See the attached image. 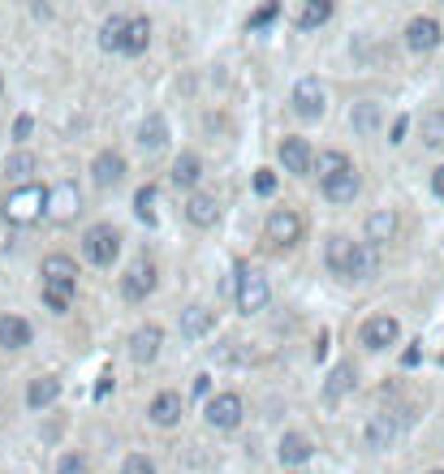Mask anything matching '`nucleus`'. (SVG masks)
Instances as JSON below:
<instances>
[{
  "mask_svg": "<svg viewBox=\"0 0 444 474\" xmlns=\"http://www.w3.org/2000/svg\"><path fill=\"white\" fill-rule=\"evenodd\" d=\"M43 207H48V190L27 181V186H18V190L4 199V220H9V225H34V220L43 216Z\"/></svg>",
  "mask_w": 444,
  "mask_h": 474,
  "instance_id": "nucleus-1",
  "label": "nucleus"
},
{
  "mask_svg": "<svg viewBox=\"0 0 444 474\" xmlns=\"http://www.w3.org/2000/svg\"><path fill=\"white\" fill-rule=\"evenodd\" d=\"M82 255H87V264H96V268L117 264V255H121V237H117V229H112V225L87 229V237H82Z\"/></svg>",
  "mask_w": 444,
  "mask_h": 474,
  "instance_id": "nucleus-2",
  "label": "nucleus"
},
{
  "mask_svg": "<svg viewBox=\"0 0 444 474\" xmlns=\"http://www.w3.org/2000/svg\"><path fill=\"white\" fill-rule=\"evenodd\" d=\"M78 211H82V195H78V186H73V181H61L57 190H48V207H43V216H48V220L69 225Z\"/></svg>",
  "mask_w": 444,
  "mask_h": 474,
  "instance_id": "nucleus-3",
  "label": "nucleus"
},
{
  "mask_svg": "<svg viewBox=\"0 0 444 474\" xmlns=\"http://www.w3.org/2000/svg\"><path fill=\"white\" fill-rule=\"evenodd\" d=\"M268 276H259V271H241L238 276V310L241 315H259L264 306H268Z\"/></svg>",
  "mask_w": 444,
  "mask_h": 474,
  "instance_id": "nucleus-4",
  "label": "nucleus"
},
{
  "mask_svg": "<svg viewBox=\"0 0 444 474\" xmlns=\"http://www.w3.org/2000/svg\"><path fill=\"white\" fill-rule=\"evenodd\" d=\"M406 427H410V414H406V409H397V414H376V418L367 423V444H371V448H388Z\"/></svg>",
  "mask_w": 444,
  "mask_h": 474,
  "instance_id": "nucleus-5",
  "label": "nucleus"
},
{
  "mask_svg": "<svg viewBox=\"0 0 444 474\" xmlns=\"http://www.w3.org/2000/svg\"><path fill=\"white\" fill-rule=\"evenodd\" d=\"M207 423L216 427V432H233L241 423V397L238 393H216L211 401H207Z\"/></svg>",
  "mask_w": 444,
  "mask_h": 474,
  "instance_id": "nucleus-6",
  "label": "nucleus"
},
{
  "mask_svg": "<svg viewBox=\"0 0 444 474\" xmlns=\"http://www.w3.org/2000/svg\"><path fill=\"white\" fill-rule=\"evenodd\" d=\"M264 233H268V241H276V246H294V241L302 237V216H298V211H272L268 225H264Z\"/></svg>",
  "mask_w": 444,
  "mask_h": 474,
  "instance_id": "nucleus-7",
  "label": "nucleus"
},
{
  "mask_svg": "<svg viewBox=\"0 0 444 474\" xmlns=\"http://www.w3.org/2000/svg\"><path fill=\"white\" fill-rule=\"evenodd\" d=\"M151 289H156V264H151V259H138L134 268L126 271V280H121V294H126L130 302H142Z\"/></svg>",
  "mask_w": 444,
  "mask_h": 474,
  "instance_id": "nucleus-8",
  "label": "nucleus"
},
{
  "mask_svg": "<svg viewBox=\"0 0 444 474\" xmlns=\"http://www.w3.org/2000/svg\"><path fill=\"white\" fill-rule=\"evenodd\" d=\"M294 108H298V117H324V87H319V78H302L298 87H294Z\"/></svg>",
  "mask_w": 444,
  "mask_h": 474,
  "instance_id": "nucleus-9",
  "label": "nucleus"
},
{
  "mask_svg": "<svg viewBox=\"0 0 444 474\" xmlns=\"http://www.w3.org/2000/svg\"><path fill=\"white\" fill-rule=\"evenodd\" d=\"M397 333H402V328H397L393 315H371V319L363 324V345H367V349H388V345L397 340Z\"/></svg>",
  "mask_w": 444,
  "mask_h": 474,
  "instance_id": "nucleus-10",
  "label": "nucleus"
},
{
  "mask_svg": "<svg viewBox=\"0 0 444 474\" xmlns=\"http://www.w3.org/2000/svg\"><path fill=\"white\" fill-rule=\"evenodd\" d=\"M160 345H165V333H160L156 324H147V328L130 333V358H134V363H156Z\"/></svg>",
  "mask_w": 444,
  "mask_h": 474,
  "instance_id": "nucleus-11",
  "label": "nucleus"
},
{
  "mask_svg": "<svg viewBox=\"0 0 444 474\" xmlns=\"http://www.w3.org/2000/svg\"><path fill=\"white\" fill-rule=\"evenodd\" d=\"M280 164H285L289 172H298V177H302V172H310V164H315V151H310L307 138H285V142H280Z\"/></svg>",
  "mask_w": 444,
  "mask_h": 474,
  "instance_id": "nucleus-12",
  "label": "nucleus"
},
{
  "mask_svg": "<svg viewBox=\"0 0 444 474\" xmlns=\"http://www.w3.org/2000/svg\"><path fill=\"white\" fill-rule=\"evenodd\" d=\"M436 43H440V22H436V18H414L410 27H406V48L432 52Z\"/></svg>",
  "mask_w": 444,
  "mask_h": 474,
  "instance_id": "nucleus-13",
  "label": "nucleus"
},
{
  "mask_svg": "<svg viewBox=\"0 0 444 474\" xmlns=\"http://www.w3.org/2000/svg\"><path fill=\"white\" fill-rule=\"evenodd\" d=\"M31 324L22 315H0V345L4 349H27L31 345Z\"/></svg>",
  "mask_w": 444,
  "mask_h": 474,
  "instance_id": "nucleus-14",
  "label": "nucleus"
},
{
  "mask_svg": "<svg viewBox=\"0 0 444 474\" xmlns=\"http://www.w3.org/2000/svg\"><path fill=\"white\" fill-rule=\"evenodd\" d=\"M354 195H358V172L354 169H345V172H337V177H328L324 181V199L328 203H354Z\"/></svg>",
  "mask_w": 444,
  "mask_h": 474,
  "instance_id": "nucleus-15",
  "label": "nucleus"
},
{
  "mask_svg": "<svg viewBox=\"0 0 444 474\" xmlns=\"http://www.w3.org/2000/svg\"><path fill=\"white\" fill-rule=\"evenodd\" d=\"M147 43H151V22L134 13V18H126V39H121V52L126 57H138V52H147Z\"/></svg>",
  "mask_w": 444,
  "mask_h": 474,
  "instance_id": "nucleus-16",
  "label": "nucleus"
},
{
  "mask_svg": "<svg viewBox=\"0 0 444 474\" xmlns=\"http://www.w3.org/2000/svg\"><path fill=\"white\" fill-rule=\"evenodd\" d=\"M186 220L199 225V229H211V225L220 220V199H216V195H195V199L186 203Z\"/></svg>",
  "mask_w": 444,
  "mask_h": 474,
  "instance_id": "nucleus-17",
  "label": "nucleus"
},
{
  "mask_svg": "<svg viewBox=\"0 0 444 474\" xmlns=\"http://www.w3.org/2000/svg\"><path fill=\"white\" fill-rule=\"evenodd\" d=\"M151 423L156 427H177L181 423V397L177 393H156V401H151Z\"/></svg>",
  "mask_w": 444,
  "mask_h": 474,
  "instance_id": "nucleus-18",
  "label": "nucleus"
},
{
  "mask_svg": "<svg viewBox=\"0 0 444 474\" xmlns=\"http://www.w3.org/2000/svg\"><path fill=\"white\" fill-rule=\"evenodd\" d=\"M121 172H126V160H121V151H100V156H96V164H91V177H96V186H117V181H121Z\"/></svg>",
  "mask_w": 444,
  "mask_h": 474,
  "instance_id": "nucleus-19",
  "label": "nucleus"
},
{
  "mask_svg": "<svg viewBox=\"0 0 444 474\" xmlns=\"http://www.w3.org/2000/svg\"><path fill=\"white\" fill-rule=\"evenodd\" d=\"M354 246H358V241H349V237H333V241H328V255H324V259H328V271H333V276H345V280H349Z\"/></svg>",
  "mask_w": 444,
  "mask_h": 474,
  "instance_id": "nucleus-20",
  "label": "nucleus"
},
{
  "mask_svg": "<svg viewBox=\"0 0 444 474\" xmlns=\"http://www.w3.org/2000/svg\"><path fill=\"white\" fill-rule=\"evenodd\" d=\"M57 397H61V379H57V375H39V379H31V388H27V406L31 409L52 406Z\"/></svg>",
  "mask_w": 444,
  "mask_h": 474,
  "instance_id": "nucleus-21",
  "label": "nucleus"
},
{
  "mask_svg": "<svg viewBox=\"0 0 444 474\" xmlns=\"http://www.w3.org/2000/svg\"><path fill=\"white\" fill-rule=\"evenodd\" d=\"M43 280L48 285H78V264L69 255H48L43 259Z\"/></svg>",
  "mask_w": 444,
  "mask_h": 474,
  "instance_id": "nucleus-22",
  "label": "nucleus"
},
{
  "mask_svg": "<svg viewBox=\"0 0 444 474\" xmlns=\"http://www.w3.org/2000/svg\"><path fill=\"white\" fill-rule=\"evenodd\" d=\"M138 142H142L147 151H156V147L169 142V121H165V112H151V117L138 126Z\"/></svg>",
  "mask_w": 444,
  "mask_h": 474,
  "instance_id": "nucleus-23",
  "label": "nucleus"
},
{
  "mask_svg": "<svg viewBox=\"0 0 444 474\" xmlns=\"http://www.w3.org/2000/svg\"><path fill=\"white\" fill-rule=\"evenodd\" d=\"M354 363H337L333 367V375H328V384H324V401H341L345 393L354 388Z\"/></svg>",
  "mask_w": 444,
  "mask_h": 474,
  "instance_id": "nucleus-24",
  "label": "nucleus"
},
{
  "mask_svg": "<svg viewBox=\"0 0 444 474\" xmlns=\"http://www.w3.org/2000/svg\"><path fill=\"white\" fill-rule=\"evenodd\" d=\"M211 333V310H203V306H186L181 310V337L186 340H199Z\"/></svg>",
  "mask_w": 444,
  "mask_h": 474,
  "instance_id": "nucleus-25",
  "label": "nucleus"
},
{
  "mask_svg": "<svg viewBox=\"0 0 444 474\" xmlns=\"http://www.w3.org/2000/svg\"><path fill=\"white\" fill-rule=\"evenodd\" d=\"M397 225H402V220H397V211H388V207H384V211H371V216H367V237H371V241H393V237H397Z\"/></svg>",
  "mask_w": 444,
  "mask_h": 474,
  "instance_id": "nucleus-26",
  "label": "nucleus"
},
{
  "mask_svg": "<svg viewBox=\"0 0 444 474\" xmlns=\"http://www.w3.org/2000/svg\"><path fill=\"white\" fill-rule=\"evenodd\" d=\"M199 177H203V160H199L195 151L177 156V164H172V181H177V186H199Z\"/></svg>",
  "mask_w": 444,
  "mask_h": 474,
  "instance_id": "nucleus-27",
  "label": "nucleus"
},
{
  "mask_svg": "<svg viewBox=\"0 0 444 474\" xmlns=\"http://www.w3.org/2000/svg\"><path fill=\"white\" fill-rule=\"evenodd\" d=\"M121 39H126V13H112L100 27V48L103 52H121Z\"/></svg>",
  "mask_w": 444,
  "mask_h": 474,
  "instance_id": "nucleus-28",
  "label": "nucleus"
},
{
  "mask_svg": "<svg viewBox=\"0 0 444 474\" xmlns=\"http://www.w3.org/2000/svg\"><path fill=\"white\" fill-rule=\"evenodd\" d=\"M307 457H310V440H307V436L289 432V436L280 440V462H285V466H298V462H307Z\"/></svg>",
  "mask_w": 444,
  "mask_h": 474,
  "instance_id": "nucleus-29",
  "label": "nucleus"
},
{
  "mask_svg": "<svg viewBox=\"0 0 444 474\" xmlns=\"http://www.w3.org/2000/svg\"><path fill=\"white\" fill-rule=\"evenodd\" d=\"M345 169H349V156H345V151H319L315 164H310V172H319L324 181L337 177V172H345Z\"/></svg>",
  "mask_w": 444,
  "mask_h": 474,
  "instance_id": "nucleus-30",
  "label": "nucleus"
},
{
  "mask_svg": "<svg viewBox=\"0 0 444 474\" xmlns=\"http://www.w3.org/2000/svg\"><path fill=\"white\" fill-rule=\"evenodd\" d=\"M328 18H333V0H307L302 13H298V27L310 31V27H319V22H328Z\"/></svg>",
  "mask_w": 444,
  "mask_h": 474,
  "instance_id": "nucleus-31",
  "label": "nucleus"
},
{
  "mask_svg": "<svg viewBox=\"0 0 444 474\" xmlns=\"http://www.w3.org/2000/svg\"><path fill=\"white\" fill-rule=\"evenodd\" d=\"M69 302H73V285H48V280H43V306H48V310L65 315Z\"/></svg>",
  "mask_w": 444,
  "mask_h": 474,
  "instance_id": "nucleus-32",
  "label": "nucleus"
},
{
  "mask_svg": "<svg viewBox=\"0 0 444 474\" xmlns=\"http://www.w3.org/2000/svg\"><path fill=\"white\" fill-rule=\"evenodd\" d=\"M376 126H379V103H371V100L354 103V130H358V134H376Z\"/></svg>",
  "mask_w": 444,
  "mask_h": 474,
  "instance_id": "nucleus-33",
  "label": "nucleus"
},
{
  "mask_svg": "<svg viewBox=\"0 0 444 474\" xmlns=\"http://www.w3.org/2000/svg\"><path fill=\"white\" fill-rule=\"evenodd\" d=\"M31 172H34L31 151H13V156L4 160V177H13V181H31Z\"/></svg>",
  "mask_w": 444,
  "mask_h": 474,
  "instance_id": "nucleus-34",
  "label": "nucleus"
},
{
  "mask_svg": "<svg viewBox=\"0 0 444 474\" xmlns=\"http://www.w3.org/2000/svg\"><path fill=\"white\" fill-rule=\"evenodd\" d=\"M376 271V250L371 246H354V264H349V280H367Z\"/></svg>",
  "mask_w": 444,
  "mask_h": 474,
  "instance_id": "nucleus-35",
  "label": "nucleus"
},
{
  "mask_svg": "<svg viewBox=\"0 0 444 474\" xmlns=\"http://www.w3.org/2000/svg\"><path fill=\"white\" fill-rule=\"evenodd\" d=\"M423 142H427V147H444V112L440 108H432V112L423 117Z\"/></svg>",
  "mask_w": 444,
  "mask_h": 474,
  "instance_id": "nucleus-36",
  "label": "nucleus"
},
{
  "mask_svg": "<svg viewBox=\"0 0 444 474\" xmlns=\"http://www.w3.org/2000/svg\"><path fill=\"white\" fill-rule=\"evenodd\" d=\"M134 211H138L142 225H156V186H142V190H138Z\"/></svg>",
  "mask_w": 444,
  "mask_h": 474,
  "instance_id": "nucleus-37",
  "label": "nucleus"
},
{
  "mask_svg": "<svg viewBox=\"0 0 444 474\" xmlns=\"http://www.w3.org/2000/svg\"><path fill=\"white\" fill-rule=\"evenodd\" d=\"M276 18H280V4H259V9H255V13H250V31H264V27H272Z\"/></svg>",
  "mask_w": 444,
  "mask_h": 474,
  "instance_id": "nucleus-38",
  "label": "nucleus"
},
{
  "mask_svg": "<svg viewBox=\"0 0 444 474\" xmlns=\"http://www.w3.org/2000/svg\"><path fill=\"white\" fill-rule=\"evenodd\" d=\"M121 474H156V466H151V457H142V453H130V457L121 462Z\"/></svg>",
  "mask_w": 444,
  "mask_h": 474,
  "instance_id": "nucleus-39",
  "label": "nucleus"
},
{
  "mask_svg": "<svg viewBox=\"0 0 444 474\" xmlns=\"http://www.w3.org/2000/svg\"><path fill=\"white\" fill-rule=\"evenodd\" d=\"M57 474H87V457H82V453H65V457L57 462Z\"/></svg>",
  "mask_w": 444,
  "mask_h": 474,
  "instance_id": "nucleus-40",
  "label": "nucleus"
},
{
  "mask_svg": "<svg viewBox=\"0 0 444 474\" xmlns=\"http://www.w3.org/2000/svg\"><path fill=\"white\" fill-rule=\"evenodd\" d=\"M255 195L272 199V195H276V172H268V169H259V172H255Z\"/></svg>",
  "mask_w": 444,
  "mask_h": 474,
  "instance_id": "nucleus-41",
  "label": "nucleus"
},
{
  "mask_svg": "<svg viewBox=\"0 0 444 474\" xmlns=\"http://www.w3.org/2000/svg\"><path fill=\"white\" fill-rule=\"evenodd\" d=\"M31 130H34V117H27V112H22V117L13 121V138H18V142H27V138H31Z\"/></svg>",
  "mask_w": 444,
  "mask_h": 474,
  "instance_id": "nucleus-42",
  "label": "nucleus"
},
{
  "mask_svg": "<svg viewBox=\"0 0 444 474\" xmlns=\"http://www.w3.org/2000/svg\"><path fill=\"white\" fill-rule=\"evenodd\" d=\"M406 130H410V121H406V117H397V121H393V138H388V142H406Z\"/></svg>",
  "mask_w": 444,
  "mask_h": 474,
  "instance_id": "nucleus-43",
  "label": "nucleus"
},
{
  "mask_svg": "<svg viewBox=\"0 0 444 474\" xmlns=\"http://www.w3.org/2000/svg\"><path fill=\"white\" fill-rule=\"evenodd\" d=\"M190 393H195V401H199V397H207V393H211V379H207V375H199V379L190 384Z\"/></svg>",
  "mask_w": 444,
  "mask_h": 474,
  "instance_id": "nucleus-44",
  "label": "nucleus"
},
{
  "mask_svg": "<svg viewBox=\"0 0 444 474\" xmlns=\"http://www.w3.org/2000/svg\"><path fill=\"white\" fill-rule=\"evenodd\" d=\"M432 190H436V195H440V199H444V164H440V169H436V177H432Z\"/></svg>",
  "mask_w": 444,
  "mask_h": 474,
  "instance_id": "nucleus-45",
  "label": "nucleus"
},
{
  "mask_svg": "<svg viewBox=\"0 0 444 474\" xmlns=\"http://www.w3.org/2000/svg\"><path fill=\"white\" fill-rule=\"evenodd\" d=\"M0 91H4V78H0Z\"/></svg>",
  "mask_w": 444,
  "mask_h": 474,
  "instance_id": "nucleus-46",
  "label": "nucleus"
},
{
  "mask_svg": "<svg viewBox=\"0 0 444 474\" xmlns=\"http://www.w3.org/2000/svg\"><path fill=\"white\" fill-rule=\"evenodd\" d=\"M432 474H444V470H432Z\"/></svg>",
  "mask_w": 444,
  "mask_h": 474,
  "instance_id": "nucleus-47",
  "label": "nucleus"
}]
</instances>
